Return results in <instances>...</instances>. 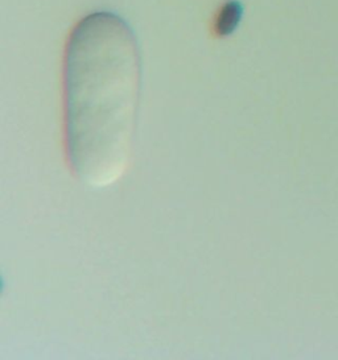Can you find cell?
Instances as JSON below:
<instances>
[{
	"instance_id": "obj_2",
	"label": "cell",
	"mask_w": 338,
	"mask_h": 360,
	"mask_svg": "<svg viewBox=\"0 0 338 360\" xmlns=\"http://www.w3.org/2000/svg\"><path fill=\"white\" fill-rule=\"evenodd\" d=\"M243 7L239 1L229 0L218 12L215 19V32L220 36H230L242 20Z\"/></svg>"
},
{
	"instance_id": "obj_1",
	"label": "cell",
	"mask_w": 338,
	"mask_h": 360,
	"mask_svg": "<svg viewBox=\"0 0 338 360\" xmlns=\"http://www.w3.org/2000/svg\"><path fill=\"white\" fill-rule=\"evenodd\" d=\"M143 63L135 32L114 12L77 22L63 58V128L70 169L104 189L126 173L137 129Z\"/></svg>"
}]
</instances>
